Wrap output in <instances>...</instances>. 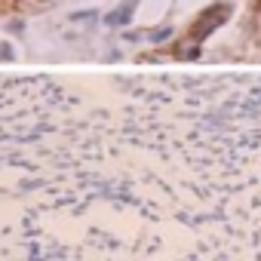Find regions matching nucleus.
Returning a JSON list of instances; mask_svg holds the SVG:
<instances>
[{"label":"nucleus","mask_w":261,"mask_h":261,"mask_svg":"<svg viewBox=\"0 0 261 261\" xmlns=\"http://www.w3.org/2000/svg\"><path fill=\"white\" fill-rule=\"evenodd\" d=\"M227 13H230V7H227V4H215V7L203 16V25H200V22L194 25V37H206L212 28H218V25L227 19Z\"/></svg>","instance_id":"f257e3e1"},{"label":"nucleus","mask_w":261,"mask_h":261,"mask_svg":"<svg viewBox=\"0 0 261 261\" xmlns=\"http://www.w3.org/2000/svg\"><path fill=\"white\" fill-rule=\"evenodd\" d=\"M111 22H117V25H120V22H129V10H120V13H114V16H111Z\"/></svg>","instance_id":"f03ea898"},{"label":"nucleus","mask_w":261,"mask_h":261,"mask_svg":"<svg viewBox=\"0 0 261 261\" xmlns=\"http://www.w3.org/2000/svg\"><path fill=\"white\" fill-rule=\"evenodd\" d=\"M169 34H172V28H160V31H157V34H154V40H157V43H160V40H166V37H169Z\"/></svg>","instance_id":"7ed1b4c3"}]
</instances>
